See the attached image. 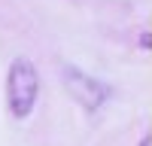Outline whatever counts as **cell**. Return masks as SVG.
<instances>
[{
  "mask_svg": "<svg viewBox=\"0 0 152 146\" xmlns=\"http://www.w3.org/2000/svg\"><path fill=\"white\" fill-rule=\"evenodd\" d=\"M64 88L67 94L73 97L76 104H79L82 110H88V113H94V110H100L107 104V97H110V88L104 82H97L94 76H88V73H82L79 67H73V64H64Z\"/></svg>",
  "mask_w": 152,
  "mask_h": 146,
  "instance_id": "7a4b0ae2",
  "label": "cell"
},
{
  "mask_svg": "<svg viewBox=\"0 0 152 146\" xmlns=\"http://www.w3.org/2000/svg\"><path fill=\"white\" fill-rule=\"evenodd\" d=\"M40 97V73H37L34 61L15 58L6 73V107L15 119H28L37 107Z\"/></svg>",
  "mask_w": 152,
  "mask_h": 146,
  "instance_id": "6da1fadb",
  "label": "cell"
},
{
  "mask_svg": "<svg viewBox=\"0 0 152 146\" xmlns=\"http://www.w3.org/2000/svg\"><path fill=\"white\" fill-rule=\"evenodd\" d=\"M140 49H149V31L140 34Z\"/></svg>",
  "mask_w": 152,
  "mask_h": 146,
  "instance_id": "3957f363",
  "label": "cell"
},
{
  "mask_svg": "<svg viewBox=\"0 0 152 146\" xmlns=\"http://www.w3.org/2000/svg\"><path fill=\"white\" fill-rule=\"evenodd\" d=\"M140 146H152V140H149V137H143V143H140Z\"/></svg>",
  "mask_w": 152,
  "mask_h": 146,
  "instance_id": "277c9868",
  "label": "cell"
}]
</instances>
